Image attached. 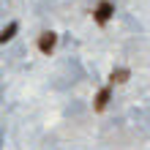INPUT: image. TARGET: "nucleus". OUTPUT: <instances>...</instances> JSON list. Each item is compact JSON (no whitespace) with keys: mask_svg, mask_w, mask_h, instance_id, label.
I'll return each mask as SVG.
<instances>
[{"mask_svg":"<svg viewBox=\"0 0 150 150\" xmlns=\"http://www.w3.org/2000/svg\"><path fill=\"white\" fill-rule=\"evenodd\" d=\"M112 14H115V6L109 3V0H101L98 6H96V11H93V19H96V25H107L109 19H112Z\"/></svg>","mask_w":150,"mask_h":150,"instance_id":"nucleus-1","label":"nucleus"},{"mask_svg":"<svg viewBox=\"0 0 150 150\" xmlns=\"http://www.w3.org/2000/svg\"><path fill=\"white\" fill-rule=\"evenodd\" d=\"M109 96H112V90H109V87H101V90L96 93L93 109H96V112H104V109H107V104H109Z\"/></svg>","mask_w":150,"mask_h":150,"instance_id":"nucleus-3","label":"nucleus"},{"mask_svg":"<svg viewBox=\"0 0 150 150\" xmlns=\"http://www.w3.org/2000/svg\"><path fill=\"white\" fill-rule=\"evenodd\" d=\"M128 76H131V71H128V68H115V71H112V76H109V82L115 85V82H128Z\"/></svg>","mask_w":150,"mask_h":150,"instance_id":"nucleus-5","label":"nucleus"},{"mask_svg":"<svg viewBox=\"0 0 150 150\" xmlns=\"http://www.w3.org/2000/svg\"><path fill=\"white\" fill-rule=\"evenodd\" d=\"M55 44H57V33L47 30V33H41V36H38V49L44 52V55H52V49H55Z\"/></svg>","mask_w":150,"mask_h":150,"instance_id":"nucleus-2","label":"nucleus"},{"mask_svg":"<svg viewBox=\"0 0 150 150\" xmlns=\"http://www.w3.org/2000/svg\"><path fill=\"white\" fill-rule=\"evenodd\" d=\"M16 30H19V25H16V22H8L6 28L0 30V44H8V41L16 36Z\"/></svg>","mask_w":150,"mask_h":150,"instance_id":"nucleus-4","label":"nucleus"}]
</instances>
